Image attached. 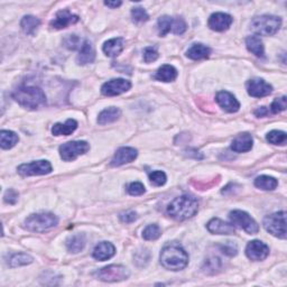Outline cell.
<instances>
[{
    "mask_svg": "<svg viewBox=\"0 0 287 287\" xmlns=\"http://www.w3.org/2000/svg\"><path fill=\"white\" fill-rule=\"evenodd\" d=\"M161 263L168 270L178 271L184 269L189 263V255L180 243H167L162 249Z\"/></svg>",
    "mask_w": 287,
    "mask_h": 287,
    "instance_id": "cell-1",
    "label": "cell"
},
{
    "mask_svg": "<svg viewBox=\"0 0 287 287\" xmlns=\"http://www.w3.org/2000/svg\"><path fill=\"white\" fill-rule=\"evenodd\" d=\"M13 98L18 105L30 110H36L46 105V96L37 87L22 86L13 92Z\"/></svg>",
    "mask_w": 287,
    "mask_h": 287,
    "instance_id": "cell-2",
    "label": "cell"
},
{
    "mask_svg": "<svg viewBox=\"0 0 287 287\" xmlns=\"http://www.w3.org/2000/svg\"><path fill=\"white\" fill-rule=\"evenodd\" d=\"M199 211V203L194 196L181 195L175 197L167 206V213L173 219L183 221L194 216Z\"/></svg>",
    "mask_w": 287,
    "mask_h": 287,
    "instance_id": "cell-3",
    "label": "cell"
},
{
    "mask_svg": "<svg viewBox=\"0 0 287 287\" xmlns=\"http://www.w3.org/2000/svg\"><path fill=\"white\" fill-rule=\"evenodd\" d=\"M281 20L271 15H262L255 17L251 21L250 30L257 35L271 36L279 31Z\"/></svg>",
    "mask_w": 287,
    "mask_h": 287,
    "instance_id": "cell-4",
    "label": "cell"
},
{
    "mask_svg": "<svg viewBox=\"0 0 287 287\" xmlns=\"http://www.w3.org/2000/svg\"><path fill=\"white\" fill-rule=\"evenodd\" d=\"M59 223L58 216L53 213H36L25 220V228L33 232H44Z\"/></svg>",
    "mask_w": 287,
    "mask_h": 287,
    "instance_id": "cell-5",
    "label": "cell"
},
{
    "mask_svg": "<svg viewBox=\"0 0 287 287\" xmlns=\"http://www.w3.org/2000/svg\"><path fill=\"white\" fill-rule=\"evenodd\" d=\"M263 227L268 232L277 238H286V213L284 211L267 215L263 219Z\"/></svg>",
    "mask_w": 287,
    "mask_h": 287,
    "instance_id": "cell-6",
    "label": "cell"
},
{
    "mask_svg": "<svg viewBox=\"0 0 287 287\" xmlns=\"http://www.w3.org/2000/svg\"><path fill=\"white\" fill-rule=\"evenodd\" d=\"M129 275V270L121 265H109L95 272V276L98 279L102 281H108V283L125 280L128 278Z\"/></svg>",
    "mask_w": 287,
    "mask_h": 287,
    "instance_id": "cell-7",
    "label": "cell"
},
{
    "mask_svg": "<svg viewBox=\"0 0 287 287\" xmlns=\"http://www.w3.org/2000/svg\"><path fill=\"white\" fill-rule=\"evenodd\" d=\"M229 219L231 223L236 227L242 229L249 234H256L259 231V225L247 212L241 210H233L229 214Z\"/></svg>",
    "mask_w": 287,
    "mask_h": 287,
    "instance_id": "cell-8",
    "label": "cell"
},
{
    "mask_svg": "<svg viewBox=\"0 0 287 287\" xmlns=\"http://www.w3.org/2000/svg\"><path fill=\"white\" fill-rule=\"evenodd\" d=\"M89 149H90V145L87 142H83V140L69 142L60 146V155L63 161L72 162L81 155L88 153Z\"/></svg>",
    "mask_w": 287,
    "mask_h": 287,
    "instance_id": "cell-9",
    "label": "cell"
},
{
    "mask_svg": "<svg viewBox=\"0 0 287 287\" xmlns=\"http://www.w3.org/2000/svg\"><path fill=\"white\" fill-rule=\"evenodd\" d=\"M52 165L48 161H36L27 164H22L18 166L17 171L23 176H36V175H46L52 172Z\"/></svg>",
    "mask_w": 287,
    "mask_h": 287,
    "instance_id": "cell-10",
    "label": "cell"
},
{
    "mask_svg": "<svg viewBox=\"0 0 287 287\" xmlns=\"http://www.w3.org/2000/svg\"><path fill=\"white\" fill-rule=\"evenodd\" d=\"M131 88V83L125 79H112L101 88V92L106 97H115L125 93Z\"/></svg>",
    "mask_w": 287,
    "mask_h": 287,
    "instance_id": "cell-11",
    "label": "cell"
},
{
    "mask_svg": "<svg viewBox=\"0 0 287 287\" xmlns=\"http://www.w3.org/2000/svg\"><path fill=\"white\" fill-rule=\"evenodd\" d=\"M246 255L253 261H260L266 259L269 255V248L260 240H252L246 247Z\"/></svg>",
    "mask_w": 287,
    "mask_h": 287,
    "instance_id": "cell-12",
    "label": "cell"
},
{
    "mask_svg": "<svg viewBox=\"0 0 287 287\" xmlns=\"http://www.w3.org/2000/svg\"><path fill=\"white\" fill-rule=\"evenodd\" d=\"M247 91L253 98H262L270 95L272 87L261 79H252L247 82Z\"/></svg>",
    "mask_w": 287,
    "mask_h": 287,
    "instance_id": "cell-13",
    "label": "cell"
},
{
    "mask_svg": "<svg viewBox=\"0 0 287 287\" xmlns=\"http://www.w3.org/2000/svg\"><path fill=\"white\" fill-rule=\"evenodd\" d=\"M79 16L74 15L68 9H63V11H60L55 15V18L50 23V25L54 30H63V28H67L70 25H73L75 23L79 22Z\"/></svg>",
    "mask_w": 287,
    "mask_h": 287,
    "instance_id": "cell-14",
    "label": "cell"
},
{
    "mask_svg": "<svg viewBox=\"0 0 287 287\" xmlns=\"http://www.w3.org/2000/svg\"><path fill=\"white\" fill-rule=\"evenodd\" d=\"M215 100L224 111L230 112V114L237 112L240 108V103L236 97L228 91H220L216 93Z\"/></svg>",
    "mask_w": 287,
    "mask_h": 287,
    "instance_id": "cell-15",
    "label": "cell"
},
{
    "mask_svg": "<svg viewBox=\"0 0 287 287\" xmlns=\"http://www.w3.org/2000/svg\"><path fill=\"white\" fill-rule=\"evenodd\" d=\"M232 17L224 13H215L210 16L208 25L212 31L224 32L232 24Z\"/></svg>",
    "mask_w": 287,
    "mask_h": 287,
    "instance_id": "cell-16",
    "label": "cell"
},
{
    "mask_svg": "<svg viewBox=\"0 0 287 287\" xmlns=\"http://www.w3.org/2000/svg\"><path fill=\"white\" fill-rule=\"evenodd\" d=\"M138 156V152L133 147H121L117 150L114 158L111 161V165L118 167L125 164L131 163Z\"/></svg>",
    "mask_w": 287,
    "mask_h": 287,
    "instance_id": "cell-17",
    "label": "cell"
},
{
    "mask_svg": "<svg viewBox=\"0 0 287 287\" xmlns=\"http://www.w3.org/2000/svg\"><path fill=\"white\" fill-rule=\"evenodd\" d=\"M206 228H208L209 232L213 233V234H234L236 233V230H234L233 224L224 222V221L218 218H214L211 221H209Z\"/></svg>",
    "mask_w": 287,
    "mask_h": 287,
    "instance_id": "cell-18",
    "label": "cell"
},
{
    "mask_svg": "<svg viewBox=\"0 0 287 287\" xmlns=\"http://www.w3.org/2000/svg\"><path fill=\"white\" fill-rule=\"evenodd\" d=\"M116 253V248L114 244L108 241H102L98 243L95 250H93V258L97 260L105 261L110 259L111 257H114Z\"/></svg>",
    "mask_w": 287,
    "mask_h": 287,
    "instance_id": "cell-19",
    "label": "cell"
},
{
    "mask_svg": "<svg viewBox=\"0 0 287 287\" xmlns=\"http://www.w3.org/2000/svg\"><path fill=\"white\" fill-rule=\"evenodd\" d=\"M96 59V51L93 49V45L89 41H84L82 46L80 48V52L77 59V62L80 65H86L93 63Z\"/></svg>",
    "mask_w": 287,
    "mask_h": 287,
    "instance_id": "cell-20",
    "label": "cell"
},
{
    "mask_svg": "<svg viewBox=\"0 0 287 287\" xmlns=\"http://www.w3.org/2000/svg\"><path fill=\"white\" fill-rule=\"evenodd\" d=\"M253 140L251 135L241 134L232 140L231 149L236 153H246L252 148Z\"/></svg>",
    "mask_w": 287,
    "mask_h": 287,
    "instance_id": "cell-21",
    "label": "cell"
},
{
    "mask_svg": "<svg viewBox=\"0 0 287 287\" xmlns=\"http://www.w3.org/2000/svg\"><path fill=\"white\" fill-rule=\"evenodd\" d=\"M125 49V40L121 39V37H117V39H112L107 41L105 44H103V52L109 58H116L118 56L122 51Z\"/></svg>",
    "mask_w": 287,
    "mask_h": 287,
    "instance_id": "cell-22",
    "label": "cell"
},
{
    "mask_svg": "<svg viewBox=\"0 0 287 287\" xmlns=\"http://www.w3.org/2000/svg\"><path fill=\"white\" fill-rule=\"evenodd\" d=\"M78 128V122L74 119H68L64 124H55L52 127V134L54 136H69Z\"/></svg>",
    "mask_w": 287,
    "mask_h": 287,
    "instance_id": "cell-23",
    "label": "cell"
},
{
    "mask_svg": "<svg viewBox=\"0 0 287 287\" xmlns=\"http://www.w3.org/2000/svg\"><path fill=\"white\" fill-rule=\"evenodd\" d=\"M87 239L83 233H75L70 236L67 240V247L70 252L77 253L82 251L84 247H86Z\"/></svg>",
    "mask_w": 287,
    "mask_h": 287,
    "instance_id": "cell-24",
    "label": "cell"
},
{
    "mask_svg": "<svg viewBox=\"0 0 287 287\" xmlns=\"http://www.w3.org/2000/svg\"><path fill=\"white\" fill-rule=\"evenodd\" d=\"M211 50L208 46L203 44H193L191 48L186 51V56L191 60H203L209 58Z\"/></svg>",
    "mask_w": 287,
    "mask_h": 287,
    "instance_id": "cell-25",
    "label": "cell"
},
{
    "mask_svg": "<svg viewBox=\"0 0 287 287\" xmlns=\"http://www.w3.org/2000/svg\"><path fill=\"white\" fill-rule=\"evenodd\" d=\"M120 116H121V111L119 108L110 107L99 114L98 122L102 126L107 125V124H111V122H115L116 120H118Z\"/></svg>",
    "mask_w": 287,
    "mask_h": 287,
    "instance_id": "cell-26",
    "label": "cell"
},
{
    "mask_svg": "<svg viewBox=\"0 0 287 287\" xmlns=\"http://www.w3.org/2000/svg\"><path fill=\"white\" fill-rule=\"evenodd\" d=\"M177 78V70L169 64L162 65L155 74V79L163 82H172Z\"/></svg>",
    "mask_w": 287,
    "mask_h": 287,
    "instance_id": "cell-27",
    "label": "cell"
},
{
    "mask_svg": "<svg viewBox=\"0 0 287 287\" xmlns=\"http://www.w3.org/2000/svg\"><path fill=\"white\" fill-rule=\"evenodd\" d=\"M246 46L249 52H251L253 55H256L257 58H263L265 55V50H263L262 41L260 40L259 36L252 35L247 37L246 40Z\"/></svg>",
    "mask_w": 287,
    "mask_h": 287,
    "instance_id": "cell-28",
    "label": "cell"
},
{
    "mask_svg": "<svg viewBox=\"0 0 287 287\" xmlns=\"http://www.w3.org/2000/svg\"><path fill=\"white\" fill-rule=\"evenodd\" d=\"M41 25V21L39 18H36L35 16H24L21 22V27L22 30L24 31L25 34L27 35H34L36 31L39 30V27Z\"/></svg>",
    "mask_w": 287,
    "mask_h": 287,
    "instance_id": "cell-29",
    "label": "cell"
},
{
    "mask_svg": "<svg viewBox=\"0 0 287 287\" xmlns=\"http://www.w3.org/2000/svg\"><path fill=\"white\" fill-rule=\"evenodd\" d=\"M20 137L11 130H2L0 131V146L3 149H11L15 146Z\"/></svg>",
    "mask_w": 287,
    "mask_h": 287,
    "instance_id": "cell-30",
    "label": "cell"
},
{
    "mask_svg": "<svg viewBox=\"0 0 287 287\" xmlns=\"http://www.w3.org/2000/svg\"><path fill=\"white\" fill-rule=\"evenodd\" d=\"M277 185H278V182H277L276 178L268 176V175H261L258 176L255 180V186L258 189L263 190V191H272L275 190Z\"/></svg>",
    "mask_w": 287,
    "mask_h": 287,
    "instance_id": "cell-31",
    "label": "cell"
},
{
    "mask_svg": "<svg viewBox=\"0 0 287 287\" xmlns=\"http://www.w3.org/2000/svg\"><path fill=\"white\" fill-rule=\"evenodd\" d=\"M33 257L27 255V253H15L9 259V266L15 268V267H20V266H25V265H30V263L33 262Z\"/></svg>",
    "mask_w": 287,
    "mask_h": 287,
    "instance_id": "cell-32",
    "label": "cell"
},
{
    "mask_svg": "<svg viewBox=\"0 0 287 287\" xmlns=\"http://www.w3.org/2000/svg\"><path fill=\"white\" fill-rule=\"evenodd\" d=\"M162 236V230L157 224H149L143 231V238L147 241H153Z\"/></svg>",
    "mask_w": 287,
    "mask_h": 287,
    "instance_id": "cell-33",
    "label": "cell"
},
{
    "mask_svg": "<svg viewBox=\"0 0 287 287\" xmlns=\"http://www.w3.org/2000/svg\"><path fill=\"white\" fill-rule=\"evenodd\" d=\"M157 24H158L159 35H161V36H166L169 32H172L173 18L169 17V16H162L158 20Z\"/></svg>",
    "mask_w": 287,
    "mask_h": 287,
    "instance_id": "cell-34",
    "label": "cell"
},
{
    "mask_svg": "<svg viewBox=\"0 0 287 287\" xmlns=\"http://www.w3.org/2000/svg\"><path fill=\"white\" fill-rule=\"evenodd\" d=\"M267 140L272 145H285L287 136L284 131L272 130L267 135Z\"/></svg>",
    "mask_w": 287,
    "mask_h": 287,
    "instance_id": "cell-35",
    "label": "cell"
},
{
    "mask_svg": "<svg viewBox=\"0 0 287 287\" xmlns=\"http://www.w3.org/2000/svg\"><path fill=\"white\" fill-rule=\"evenodd\" d=\"M221 268V260L219 258H211L205 261V267H203V270L206 274H216L220 271Z\"/></svg>",
    "mask_w": 287,
    "mask_h": 287,
    "instance_id": "cell-36",
    "label": "cell"
},
{
    "mask_svg": "<svg viewBox=\"0 0 287 287\" xmlns=\"http://www.w3.org/2000/svg\"><path fill=\"white\" fill-rule=\"evenodd\" d=\"M287 107V101H286V97H281V98H277L272 101L271 106L269 107L268 111H270L271 114H279V112L284 111Z\"/></svg>",
    "mask_w": 287,
    "mask_h": 287,
    "instance_id": "cell-37",
    "label": "cell"
},
{
    "mask_svg": "<svg viewBox=\"0 0 287 287\" xmlns=\"http://www.w3.org/2000/svg\"><path fill=\"white\" fill-rule=\"evenodd\" d=\"M149 180L155 186H162L166 183V174L162 171H154L149 174Z\"/></svg>",
    "mask_w": 287,
    "mask_h": 287,
    "instance_id": "cell-38",
    "label": "cell"
},
{
    "mask_svg": "<svg viewBox=\"0 0 287 287\" xmlns=\"http://www.w3.org/2000/svg\"><path fill=\"white\" fill-rule=\"evenodd\" d=\"M131 17L135 23H144L148 21V14L142 7H136L131 11Z\"/></svg>",
    "mask_w": 287,
    "mask_h": 287,
    "instance_id": "cell-39",
    "label": "cell"
},
{
    "mask_svg": "<svg viewBox=\"0 0 287 287\" xmlns=\"http://www.w3.org/2000/svg\"><path fill=\"white\" fill-rule=\"evenodd\" d=\"M186 31V23L184 22L183 18H173V26H172V32L176 35H182L184 34Z\"/></svg>",
    "mask_w": 287,
    "mask_h": 287,
    "instance_id": "cell-40",
    "label": "cell"
},
{
    "mask_svg": "<svg viewBox=\"0 0 287 287\" xmlns=\"http://www.w3.org/2000/svg\"><path fill=\"white\" fill-rule=\"evenodd\" d=\"M130 195L133 196H138L142 195L145 193V186L140 182H133L128 185V189H127Z\"/></svg>",
    "mask_w": 287,
    "mask_h": 287,
    "instance_id": "cell-41",
    "label": "cell"
},
{
    "mask_svg": "<svg viewBox=\"0 0 287 287\" xmlns=\"http://www.w3.org/2000/svg\"><path fill=\"white\" fill-rule=\"evenodd\" d=\"M64 44L70 50H77L82 46L81 40H80L77 35H69L67 39L64 40Z\"/></svg>",
    "mask_w": 287,
    "mask_h": 287,
    "instance_id": "cell-42",
    "label": "cell"
},
{
    "mask_svg": "<svg viewBox=\"0 0 287 287\" xmlns=\"http://www.w3.org/2000/svg\"><path fill=\"white\" fill-rule=\"evenodd\" d=\"M158 59V52L154 48H146L144 51V61L146 63H152Z\"/></svg>",
    "mask_w": 287,
    "mask_h": 287,
    "instance_id": "cell-43",
    "label": "cell"
},
{
    "mask_svg": "<svg viewBox=\"0 0 287 287\" xmlns=\"http://www.w3.org/2000/svg\"><path fill=\"white\" fill-rule=\"evenodd\" d=\"M148 252L149 251L147 250V249H143V250H139L137 253H136V256H135V262L138 265V262L142 261V263H140V267L145 266L146 263L149 261V258H150V255H147V256L145 257L146 253H148Z\"/></svg>",
    "mask_w": 287,
    "mask_h": 287,
    "instance_id": "cell-44",
    "label": "cell"
},
{
    "mask_svg": "<svg viewBox=\"0 0 287 287\" xmlns=\"http://www.w3.org/2000/svg\"><path fill=\"white\" fill-rule=\"evenodd\" d=\"M4 199H5V202L8 204H15L18 201V193L15 190L9 189L6 191V193H5Z\"/></svg>",
    "mask_w": 287,
    "mask_h": 287,
    "instance_id": "cell-45",
    "label": "cell"
},
{
    "mask_svg": "<svg viewBox=\"0 0 287 287\" xmlns=\"http://www.w3.org/2000/svg\"><path fill=\"white\" fill-rule=\"evenodd\" d=\"M136 219H137V214H136V212H134V211H128V212L120 214V220L125 223L134 222Z\"/></svg>",
    "mask_w": 287,
    "mask_h": 287,
    "instance_id": "cell-46",
    "label": "cell"
},
{
    "mask_svg": "<svg viewBox=\"0 0 287 287\" xmlns=\"http://www.w3.org/2000/svg\"><path fill=\"white\" fill-rule=\"evenodd\" d=\"M268 114H269V111H268V109H267L266 107L258 108V109L255 111V115L257 117H263V116H267Z\"/></svg>",
    "mask_w": 287,
    "mask_h": 287,
    "instance_id": "cell-47",
    "label": "cell"
},
{
    "mask_svg": "<svg viewBox=\"0 0 287 287\" xmlns=\"http://www.w3.org/2000/svg\"><path fill=\"white\" fill-rule=\"evenodd\" d=\"M105 5L110 8H118L121 6V2H105Z\"/></svg>",
    "mask_w": 287,
    "mask_h": 287,
    "instance_id": "cell-48",
    "label": "cell"
}]
</instances>
